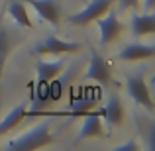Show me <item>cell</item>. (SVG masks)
<instances>
[{"mask_svg":"<svg viewBox=\"0 0 155 151\" xmlns=\"http://www.w3.org/2000/svg\"><path fill=\"white\" fill-rule=\"evenodd\" d=\"M87 79L94 80L98 84H110L112 83V71L110 65L104 61V57H100L96 51H91V59H88V67H87Z\"/></svg>","mask_w":155,"mask_h":151,"instance_id":"8992f818","label":"cell"},{"mask_svg":"<svg viewBox=\"0 0 155 151\" xmlns=\"http://www.w3.org/2000/svg\"><path fill=\"white\" fill-rule=\"evenodd\" d=\"M26 112H28V106H26V104L14 106V108H12L10 112H8L6 116L0 120V136L12 132V130H14L22 120H26Z\"/></svg>","mask_w":155,"mask_h":151,"instance_id":"9a60e30c","label":"cell"},{"mask_svg":"<svg viewBox=\"0 0 155 151\" xmlns=\"http://www.w3.org/2000/svg\"><path fill=\"white\" fill-rule=\"evenodd\" d=\"M53 143V136H51V122L43 120L38 126L26 130L24 133H20L18 137L10 140L6 143V149H24V151H35L47 147Z\"/></svg>","mask_w":155,"mask_h":151,"instance_id":"6da1fadb","label":"cell"},{"mask_svg":"<svg viewBox=\"0 0 155 151\" xmlns=\"http://www.w3.org/2000/svg\"><path fill=\"white\" fill-rule=\"evenodd\" d=\"M126 87H128V94L132 96L134 102H137L140 106H143L147 112H153L151 88H149L147 80H145L143 71H136V73H132V75H128Z\"/></svg>","mask_w":155,"mask_h":151,"instance_id":"7a4b0ae2","label":"cell"},{"mask_svg":"<svg viewBox=\"0 0 155 151\" xmlns=\"http://www.w3.org/2000/svg\"><path fill=\"white\" fill-rule=\"evenodd\" d=\"M84 122L81 126L79 132V140H88V137H106L104 126H102V118H100V110H94V112L84 114Z\"/></svg>","mask_w":155,"mask_h":151,"instance_id":"8fae6325","label":"cell"},{"mask_svg":"<svg viewBox=\"0 0 155 151\" xmlns=\"http://www.w3.org/2000/svg\"><path fill=\"white\" fill-rule=\"evenodd\" d=\"M112 4H114V0H91L83 10L69 16V22L73 26H88V24L96 22L102 14H106L112 8Z\"/></svg>","mask_w":155,"mask_h":151,"instance_id":"277c9868","label":"cell"},{"mask_svg":"<svg viewBox=\"0 0 155 151\" xmlns=\"http://www.w3.org/2000/svg\"><path fill=\"white\" fill-rule=\"evenodd\" d=\"M132 31L134 35L141 38V35H151L155 31V16L153 12H145V14H136L132 18Z\"/></svg>","mask_w":155,"mask_h":151,"instance_id":"5bb4252c","label":"cell"},{"mask_svg":"<svg viewBox=\"0 0 155 151\" xmlns=\"http://www.w3.org/2000/svg\"><path fill=\"white\" fill-rule=\"evenodd\" d=\"M96 24H98V31H100V43L102 45H108V43H112L114 39L120 38V34L124 31V24L120 22V18H118V14L110 8L106 14H102L98 20H96Z\"/></svg>","mask_w":155,"mask_h":151,"instance_id":"5b68a950","label":"cell"},{"mask_svg":"<svg viewBox=\"0 0 155 151\" xmlns=\"http://www.w3.org/2000/svg\"><path fill=\"white\" fill-rule=\"evenodd\" d=\"M155 55L153 43H130L120 51L122 61H147Z\"/></svg>","mask_w":155,"mask_h":151,"instance_id":"7c38bea8","label":"cell"},{"mask_svg":"<svg viewBox=\"0 0 155 151\" xmlns=\"http://www.w3.org/2000/svg\"><path fill=\"white\" fill-rule=\"evenodd\" d=\"M28 6L35 10V14L41 20L49 22L51 26H59L61 24V4L57 0H24Z\"/></svg>","mask_w":155,"mask_h":151,"instance_id":"52a82bcc","label":"cell"},{"mask_svg":"<svg viewBox=\"0 0 155 151\" xmlns=\"http://www.w3.org/2000/svg\"><path fill=\"white\" fill-rule=\"evenodd\" d=\"M8 16H10V20L16 24V26L20 28H26V30H31V18H30V10H28V6L24 2H20V0H12V2H8Z\"/></svg>","mask_w":155,"mask_h":151,"instance_id":"4fadbf2b","label":"cell"},{"mask_svg":"<svg viewBox=\"0 0 155 151\" xmlns=\"http://www.w3.org/2000/svg\"><path fill=\"white\" fill-rule=\"evenodd\" d=\"M61 71H65V59L61 55V59L55 61H45V59H39L38 65H35V83L38 84H47L51 79L61 75Z\"/></svg>","mask_w":155,"mask_h":151,"instance_id":"30bf717a","label":"cell"},{"mask_svg":"<svg viewBox=\"0 0 155 151\" xmlns=\"http://www.w3.org/2000/svg\"><path fill=\"white\" fill-rule=\"evenodd\" d=\"M81 49V43L77 41H67L61 39L57 35H47L45 39L35 45V53L39 57H61V55H69V53H77Z\"/></svg>","mask_w":155,"mask_h":151,"instance_id":"3957f363","label":"cell"},{"mask_svg":"<svg viewBox=\"0 0 155 151\" xmlns=\"http://www.w3.org/2000/svg\"><path fill=\"white\" fill-rule=\"evenodd\" d=\"M18 43H20V35H16L14 31H10L2 22H0V88H2L6 61H8V57H10V53L18 47Z\"/></svg>","mask_w":155,"mask_h":151,"instance_id":"9c48e42d","label":"cell"},{"mask_svg":"<svg viewBox=\"0 0 155 151\" xmlns=\"http://www.w3.org/2000/svg\"><path fill=\"white\" fill-rule=\"evenodd\" d=\"M140 2L143 4V10L151 12V8H153V2H155V0H140Z\"/></svg>","mask_w":155,"mask_h":151,"instance_id":"ac0fdd59","label":"cell"},{"mask_svg":"<svg viewBox=\"0 0 155 151\" xmlns=\"http://www.w3.org/2000/svg\"><path fill=\"white\" fill-rule=\"evenodd\" d=\"M98 110H100V118H102L110 128H118V126H122L124 120H126L124 104H122V100L118 98L116 94L108 96L106 104L102 106V108H98Z\"/></svg>","mask_w":155,"mask_h":151,"instance_id":"ba28073f","label":"cell"},{"mask_svg":"<svg viewBox=\"0 0 155 151\" xmlns=\"http://www.w3.org/2000/svg\"><path fill=\"white\" fill-rule=\"evenodd\" d=\"M140 149H141V145L137 140H130L126 143H120V145L114 147V151H140Z\"/></svg>","mask_w":155,"mask_h":151,"instance_id":"2e32d148","label":"cell"},{"mask_svg":"<svg viewBox=\"0 0 155 151\" xmlns=\"http://www.w3.org/2000/svg\"><path fill=\"white\" fill-rule=\"evenodd\" d=\"M120 6L124 10H136L140 8V0H120Z\"/></svg>","mask_w":155,"mask_h":151,"instance_id":"e0dca14e","label":"cell"}]
</instances>
